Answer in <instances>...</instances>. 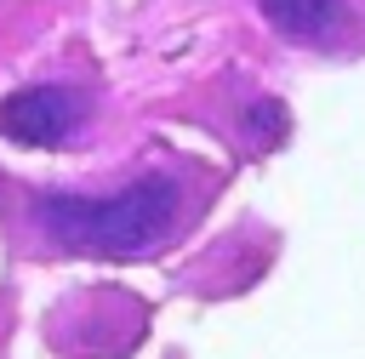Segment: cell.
Returning a JSON list of instances; mask_svg holds the SVG:
<instances>
[{"label":"cell","mask_w":365,"mask_h":359,"mask_svg":"<svg viewBox=\"0 0 365 359\" xmlns=\"http://www.w3.org/2000/svg\"><path fill=\"white\" fill-rule=\"evenodd\" d=\"M205 194H211V177H200L194 165H154L108 194H40L34 222L63 251L148 256L194 222Z\"/></svg>","instance_id":"obj_1"},{"label":"cell","mask_w":365,"mask_h":359,"mask_svg":"<svg viewBox=\"0 0 365 359\" xmlns=\"http://www.w3.org/2000/svg\"><path fill=\"white\" fill-rule=\"evenodd\" d=\"M257 11L285 46L308 57H365V0H257Z\"/></svg>","instance_id":"obj_2"},{"label":"cell","mask_w":365,"mask_h":359,"mask_svg":"<svg viewBox=\"0 0 365 359\" xmlns=\"http://www.w3.org/2000/svg\"><path fill=\"white\" fill-rule=\"evenodd\" d=\"M80 120H86V97L74 85H23L0 97V137L23 148H57L74 137Z\"/></svg>","instance_id":"obj_3"}]
</instances>
